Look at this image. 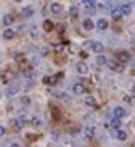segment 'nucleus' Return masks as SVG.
<instances>
[{"label": "nucleus", "instance_id": "nucleus-1", "mask_svg": "<svg viewBox=\"0 0 135 147\" xmlns=\"http://www.w3.org/2000/svg\"><path fill=\"white\" fill-rule=\"evenodd\" d=\"M86 47H89L92 50V53H97V55H101L104 51V45L101 41H89V43H86Z\"/></svg>", "mask_w": 135, "mask_h": 147}, {"label": "nucleus", "instance_id": "nucleus-2", "mask_svg": "<svg viewBox=\"0 0 135 147\" xmlns=\"http://www.w3.org/2000/svg\"><path fill=\"white\" fill-rule=\"evenodd\" d=\"M115 58H117L119 63H124V65H125V63L130 61V53L125 51V50H120V51H117V53H115Z\"/></svg>", "mask_w": 135, "mask_h": 147}, {"label": "nucleus", "instance_id": "nucleus-3", "mask_svg": "<svg viewBox=\"0 0 135 147\" xmlns=\"http://www.w3.org/2000/svg\"><path fill=\"white\" fill-rule=\"evenodd\" d=\"M109 68L112 69V71H115V73H122L125 68H124V63H119V61H107Z\"/></svg>", "mask_w": 135, "mask_h": 147}, {"label": "nucleus", "instance_id": "nucleus-4", "mask_svg": "<svg viewBox=\"0 0 135 147\" xmlns=\"http://www.w3.org/2000/svg\"><path fill=\"white\" fill-rule=\"evenodd\" d=\"M13 78H15V73L12 71V69H5V71H2V81H3L5 84H8Z\"/></svg>", "mask_w": 135, "mask_h": 147}, {"label": "nucleus", "instance_id": "nucleus-5", "mask_svg": "<svg viewBox=\"0 0 135 147\" xmlns=\"http://www.w3.org/2000/svg\"><path fill=\"white\" fill-rule=\"evenodd\" d=\"M73 93L74 94H84V93H88V88L84 86V83H74V84H73Z\"/></svg>", "mask_w": 135, "mask_h": 147}, {"label": "nucleus", "instance_id": "nucleus-6", "mask_svg": "<svg viewBox=\"0 0 135 147\" xmlns=\"http://www.w3.org/2000/svg\"><path fill=\"white\" fill-rule=\"evenodd\" d=\"M112 114H114V117H117V119H122V117H125L127 111H125V107H122V106H115Z\"/></svg>", "mask_w": 135, "mask_h": 147}, {"label": "nucleus", "instance_id": "nucleus-7", "mask_svg": "<svg viewBox=\"0 0 135 147\" xmlns=\"http://www.w3.org/2000/svg\"><path fill=\"white\" fill-rule=\"evenodd\" d=\"M76 71H78L79 74H88V73H89L88 63H84V61H79V63L76 65Z\"/></svg>", "mask_w": 135, "mask_h": 147}, {"label": "nucleus", "instance_id": "nucleus-8", "mask_svg": "<svg viewBox=\"0 0 135 147\" xmlns=\"http://www.w3.org/2000/svg\"><path fill=\"white\" fill-rule=\"evenodd\" d=\"M49 10H51V13L53 15H61L63 13V5L58 3V2H53V3L49 5Z\"/></svg>", "mask_w": 135, "mask_h": 147}, {"label": "nucleus", "instance_id": "nucleus-9", "mask_svg": "<svg viewBox=\"0 0 135 147\" xmlns=\"http://www.w3.org/2000/svg\"><path fill=\"white\" fill-rule=\"evenodd\" d=\"M114 137L117 140H122V142H124V140H127L128 134H127V131H124V129H117V131H115V134H114Z\"/></svg>", "mask_w": 135, "mask_h": 147}, {"label": "nucleus", "instance_id": "nucleus-10", "mask_svg": "<svg viewBox=\"0 0 135 147\" xmlns=\"http://www.w3.org/2000/svg\"><path fill=\"white\" fill-rule=\"evenodd\" d=\"M96 27H97V30L104 32V30H107V28H109V20H107V18H99L97 23H96Z\"/></svg>", "mask_w": 135, "mask_h": 147}, {"label": "nucleus", "instance_id": "nucleus-11", "mask_svg": "<svg viewBox=\"0 0 135 147\" xmlns=\"http://www.w3.org/2000/svg\"><path fill=\"white\" fill-rule=\"evenodd\" d=\"M82 28L88 30V32H91V30H94L96 28V23L91 20V18H84V20H82Z\"/></svg>", "mask_w": 135, "mask_h": 147}, {"label": "nucleus", "instance_id": "nucleus-12", "mask_svg": "<svg viewBox=\"0 0 135 147\" xmlns=\"http://www.w3.org/2000/svg\"><path fill=\"white\" fill-rule=\"evenodd\" d=\"M20 13L23 15L25 18H30V17H31V15L35 13V10H33V7H31V5H27V7H23V8H21V12H20Z\"/></svg>", "mask_w": 135, "mask_h": 147}, {"label": "nucleus", "instance_id": "nucleus-13", "mask_svg": "<svg viewBox=\"0 0 135 147\" xmlns=\"http://www.w3.org/2000/svg\"><path fill=\"white\" fill-rule=\"evenodd\" d=\"M15 38V30H12L10 27H7L3 30V40H13Z\"/></svg>", "mask_w": 135, "mask_h": 147}, {"label": "nucleus", "instance_id": "nucleus-14", "mask_svg": "<svg viewBox=\"0 0 135 147\" xmlns=\"http://www.w3.org/2000/svg\"><path fill=\"white\" fill-rule=\"evenodd\" d=\"M2 22H3V25H5V27H10V25L15 22V17H13L12 13H7V15H3Z\"/></svg>", "mask_w": 135, "mask_h": 147}, {"label": "nucleus", "instance_id": "nucleus-15", "mask_svg": "<svg viewBox=\"0 0 135 147\" xmlns=\"http://www.w3.org/2000/svg\"><path fill=\"white\" fill-rule=\"evenodd\" d=\"M84 104H86L88 107H96L97 101H96L94 96H86V98H84Z\"/></svg>", "mask_w": 135, "mask_h": 147}, {"label": "nucleus", "instance_id": "nucleus-16", "mask_svg": "<svg viewBox=\"0 0 135 147\" xmlns=\"http://www.w3.org/2000/svg\"><path fill=\"white\" fill-rule=\"evenodd\" d=\"M59 76L61 74H58V76H45V78H43V83H45V84H56V81H58Z\"/></svg>", "mask_w": 135, "mask_h": 147}, {"label": "nucleus", "instance_id": "nucleus-17", "mask_svg": "<svg viewBox=\"0 0 135 147\" xmlns=\"http://www.w3.org/2000/svg\"><path fill=\"white\" fill-rule=\"evenodd\" d=\"M53 28H54V23L51 20H45L43 22V30H45V32H51Z\"/></svg>", "mask_w": 135, "mask_h": 147}, {"label": "nucleus", "instance_id": "nucleus-18", "mask_svg": "<svg viewBox=\"0 0 135 147\" xmlns=\"http://www.w3.org/2000/svg\"><path fill=\"white\" fill-rule=\"evenodd\" d=\"M96 63H97L99 66H104V65H107V58H106L104 55H97V58H96Z\"/></svg>", "mask_w": 135, "mask_h": 147}, {"label": "nucleus", "instance_id": "nucleus-19", "mask_svg": "<svg viewBox=\"0 0 135 147\" xmlns=\"http://www.w3.org/2000/svg\"><path fill=\"white\" fill-rule=\"evenodd\" d=\"M120 12H122V15H130V13H132V5H128V3L122 5V7H120Z\"/></svg>", "mask_w": 135, "mask_h": 147}, {"label": "nucleus", "instance_id": "nucleus-20", "mask_svg": "<svg viewBox=\"0 0 135 147\" xmlns=\"http://www.w3.org/2000/svg\"><path fill=\"white\" fill-rule=\"evenodd\" d=\"M110 15H112V18H114V20H119V18H120V17H122L120 7H117V8H114V10H112V12H110Z\"/></svg>", "mask_w": 135, "mask_h": 147}, {"label": "nucleus", "instance_id": "nucleus-21", "mask_svg": "<svg viewBox=\"0 0 135 147\" xmlns=\"http://www.w3.org/2000/svg\"><path fill=\"white\" fill-rule=\"evenodd\" d=\"M78 15H79V10H78L76 5H73V7L69 8V17L71 18H78Z\"/></svg>", "mask_w": 135, "mask_h": 147}, {"label": "nucleus", "instance_id": "nucleus-22", "mask_svg": "<svg viewBox=\"0 0 135 147\" xmlns=\"http://www.w3.org/2000/svg\"><path fill=\"white\" fill-rule=\"evenodd\" d=\"M23 76H25V78H31V76H33V68L31 66H25V69H23Z\"/></svg>", "mask_w": 135, "mask_h": 147}, {"label": "nucleus", "instance_id": "nucleus-23", "mask_svg": "<svg viewBox=\"0 0 135 147\" xmlns=\"http://www.w3.org/2000/svg\"><path fill=\"white\" fill-rule=\"evenodd\" d=\"M110 127H112L114 131H117V129L120 127V119H117V117H114V119L110 121Z\"/></svg>", "mask_w": 135, "mask_h": 147}, {"label": "nucleus", "instance_id": "nucleus-24", "mask_svg": "<svg viewBox=\"0 0 135 147\" xmlns=\"http://www.w3.org/2000/svg\"><path fill=\"white\" fill-rule=\"evenodd\" d=\"M30 124H31V126H35V127H41V126H43V122H41L40 117H31Z\"/></svg>", "mask_w": 135, "mask_h": 147}, {"label": "nucleus", "instance_id": "nucleus-25", "mask_svg": "<svg viewBox=\"0 0 135 147\" xmlns=\"http://www.w3.org/2000/svg\"><path fill=\"white\" fill-rule=\"evenodd\" d=\"M20 102L23 104V107H28L30 104H31V101H30V98H28V96H21V98H20Z\"/></svg>", "mask_w": 135, "mask_h": 147}, {"label": "nucleus", "instance_id": "nucleus-26", "mask_svg": "<svg viewBox=\"0 0 135 147\" xmlns=\"http://www.w3.org/2000/svg\"><path fill=\"white\" fill-rule=\"evenodd\" d=\"M18 89H20V88L17 86V84H13V86H10L7 89V94H8V96H13V94H17V91H18Z\"/></svg>", "mask_w": 135, "mask_h": 147}, {"label": "nucleus", "instance_id": "nucleus-27", "mask_svg": "<svg viewBox=\"0 0 135 147\" xmlns=\"http://www.w3.org/2000/svg\"><path fill=\"white\" fill-rule=\"evenodd\" d=\"M54 96L58 98V99H63V101H69V96L64 93H61V91H58V93H54Z\"/></svg>", "mask_w": 135, "mask_h": 147}, {"label": "nucleus", "instance_id": "nucleus-28", "mask_svg": "<svg viewBox=\"0 0 135 147\" xmlns=\"http://www.w3.org/2000/svg\"><path fill=\"white\" fill-rule=\"evenodd\" d=\"M86 137H94V129L92 127H86Z\"/></svg>", "mask_w": 135, "mask_h": 147}, {"label": "nucleus", "instance_id": "nucleus-29", "mask_svg": "<svg viewBox=\"0 0 135 147\" xmlns=\"http://www.w3.org/2000/svg\"><path fill=\"white\" fill-rule=\"evenodd\" d=\"M5 132H7V129H5L3 126H0V137H2V136H5Z\"/></svg>", "mask_w": 135, "mask_h": 147}, {"label": "nucleus", "instance_id": "nucleus-30", "mask_svg": "<svg viewBox=\"0 0 135 147\" xmlns=\"http://www.w3.org/2000/svg\"><path fill=\"white\" fill-rule=\"evenodd\" d=\"M48 53H49V48H43V50H41V55H43V56H46Z\"/></svg>", "mask_w": 135, "mask_h": 147}, {"label": "nucleus", "instance_id": "nucleus-31", "mask_svg": "<svg viewBox=\"0 0 135 147\" xmlns=\"http://www.w3.org/2000/svg\"><path fill=\"white\" fill-rule=\"evenodd\" d=\"M8 147H21L20 144H12V146H8Z\"/></svg>", "mask_w": 135, "mask_h": 147}, {"label": "nucleus", "instance_id": "nucleus-32", "mask_svg": "<svg viewBox=\"0 0 135 147\" xmlns=\"http://www.w3.org/2000/svg\"><path fill=\"white\" fill-rule=\"evenodd\" d=\"M13 2H21V0H13Z\"/></svg>", "mask_w": 135, "mask_h": 147}, {"label": "nucleus", "instance_id": "nucleus-33", "mask_svg": "<svg viewBox=\"0 0 135 147\" xmlns=\"http://www.w3.org/2000/svg\"><path fill=\"white\" fill-rule=\"evenodd\" d=\"M0 98H2V91H0Z\"/></svg>", "mask_w": 135, "mask_h": 147}]
</instances>
